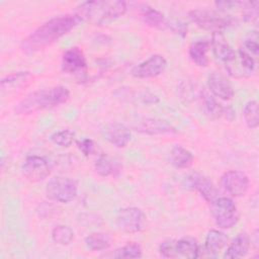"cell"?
<instances>
[{
    "mask_svg": "<svg viewBox=\"0 0 259 259\" xmlns=\"http://www.w3.org/2000/svg\"><path fill=\"white\" fill-rule=\"evenodd\" d=\"M47 196L56 202L69 203L77 197V182L66 176H55L51 178L46 186Z\"/></svg>",
    "mask_w": 259,
    "mask_h": 259,
    "instance_id": "cell-4",
    "label": "cell"
},
{
    "mask_svg": "<svg viewBox=\"0 0 259 259\" xmlns=\"http://www.w3.org/2000/svg\"><path fill=\"white\" fill-rule=\"evenodd\" d=\"M175 249L178 256L188 259H195L199 257V245L191 237H183L175 242Z\"/></svg>",
    "mask_w": 259,
    "mask_h": 259,
    "instance_id": "cell-24",
    "label": "cell"
},
{
    "mask_svg": "<svg viewBox=\"0 0 259 259\" xmlns=\"http://www.w3.org/2000/svg\"><path fill=\"white\" fill-rule=\"evenodd\" d=\"M126 10V2L121 0H93L80 3L74 15L79 21L100 25L121 17Z\"/></svg>",
    "mask_w": 259,
    "mask_h": 259,
    "instance_id": "cell-2",
    "label": "cell"
},
{
    "mask_svg": "<svg viewBox=\"0 0 259 259\" xmlns=\"http://www.w3.org/2000/svg\"><path fill=\"white\" fill-rule=\"evenodd\" d=\"M256 59L257 58L240 48L237 52L236 59L225 67L231 76L236 78H247L255 71Z\"/></svg>",
    "mask_w": 259,
    "mask_h": 259,
    "instance_id": "cell-9",
    "label": "cell"
},
{
    "mask_svg": "<svg viewBox=\"0 0 259 259\" xmlns=\"http://www.w3.org/2000/svg\"><path fill=\"white\" fill-rule=\"evenodd\" d=\"M116 227L128 234L141 233L147 229L148 221L145 212L136 206H126L119 209L115 217Z\"/></svg>",
    "mask_w": 259,
    "mask_h": 259,
    "instance_id": "cell-7",
    "label": "cell"
},
{
    "mask_svg": "<svg viewBox=\"0 0 259 259\" xmlns=\"http://www.w3.org/2000/svg\"><path fill=\"white\" fill-rule=\"evenodd\" d=\"M134 128L140 133L149 135H165V134H176V130L169 122L157 118L143 117L136 121Z\"/></svg>",
    "mask_w": 259,
    "mask_h": 259,
    "instance_id": "cell-16",
    "label": "cell"
},
{
    "mask_svg": "<svg viewBox=\"0 0 259 259\" xmlns=\"http://www.w3.org/2000/svg\"><path fill=\"white\" fill-rule=\"evenodd\" d=\"M70 91L65 86H53L50 88L38 89L27 94L20 100L14 111L16 114H31L40 110L51 109L68 101Z\"/></svg>",
    "mask_w": 259,
    "mask_h": 259,
    "instance_id": "cell-3",
    "label": "cell"
},
{
    "mask_svg": "<svg viewBox=\"0 0 259 259\" xmlns=\"http://www.w3.org/2000/svg\"><path fill=\"white\" fill-rule=\"evenodd\" d=\"M141 18L145 24L151 27H155L159 29H167L169 25V20L165 18L164 14L149 5H144L142 7Z\"/></svg>",
    "mask_w": 259,
    "mask_h": 259,
    "instance_id": "cell-21",
    "label": "cell"
},
{
    "mask_svg": "<svg viewBox=\"0 0 259 259\" xmlns=\"http://www.w3.org/2000/svg\"><path fill=\"white\" fill-rule=\"evenodd\" d=\"M210 48V42L207 39H199L193 42L188 51L189 57L193 63L199 67H206L208 65V58L206 56Z\"/></svg>",
    "mask_w": 259,
    "mask_h": 259,
    "instance_id": "cell-22",
    "label": "cell"
},
{
    "mask_svg": "<svg viewBox=\"0 0 259 259\" xmlns=\"http://www.w3.org/2000/svg\"><path fill=\"white\" fill-rule=\"evenodd\" d=\"M85 245L92 251H102L109 248L110 240L106 234L95 232L85 238Z\"/></svg>",
    "mask_w": 259,
    "mask_h": 259,
    "instance_id": "cell-26",
    "label": "cell"
},
{
    "mask_svg": "<svg viewBox=\"0 0 259 259\" xmlns=\"http://www.w3.org/2000/svg\"><path fill=\"white\" fill-rule=\"evenodd\" d=\"M207 87L212 96L222 100H230L234 96V90L229 80L219 72H212L207 77Z\"/></svg>",
    "mask_w": 259,
    "mask_h": 259,
    "instance_id": "cell-15",
    "label": "cell"
},
{
    "mask_svg": "<svg viewBox=\"0 0 259 259\" xmlns=\"http://www.w3.org/2000/svg\"><path fill=\"white\" fill-rule=\"evenodd\" d=\"M228 236L220 230H210L207 232L204 240V249L211 257H217L220 251L227 245Z\"/></svg>",
    "mask_w": 259,
    "mask_h": 259,
    "instance_id": "cell-20",
    "label": "cell"
},
{
    "mask_svg": "<svg viewBox=\"0 0 259 259\" xmlns=\"http://www.w3.org/2000/svg\"><path fill=\"white\" fill-rule=\"evenodd\" d=\"M77 147L85 156L92 155L95 152V143L91 139H83L82 141H79Z\"/></svg>",
    "mask_w": 259,
    "mask_h": 259,
    "instance_id": "cell-34",
    "label": "cell"
},
{
    "mask_svg": "<svg viewBox=\"0 0 259 259\" xmlns=\"http://www.w3.org/2000/svg\"><path fill=\"white\" fill-rule=\"evenodd\" d=\"M94 168L96 173L102 177H107L114 172V166L111 160L106 155H100L96 159L94 163Z\"/></svg>",
    "mask_w": 259,
    "mask_h": 259,
    "instance_id": "cell-31",
    "label": "cell"
},
{
    "mask_svg": "<svg viewBox=\"0 0 259 259\" xmlns=\"http://www.w3.org/2000/svg\"><path fill=\"white\" fill-rule=\"evenodd\" d=\"M105 139L116 148H124L131 141V131L120 122H112L104 128Z\"/></svg>",
    "mask_w": 259,
    "mask_h": 259,
    "instance_id": "cell-17",
    "label": "cell"
},
{
    "mask_svg": "<svg viewBox=\"0 0 259 259\" xmlns=\"http://www.w3.org/2000/svg\"><path fill=\"white\" fill-rule=\"evenodd\" d=\"M188 17L198 27L205 30H211L212 32L221 31L222 29L235 23L229 16L204 8L189 11Z\"/></svg>",
    "mask_w": 259,
    "mask_h": 259,
    "instance_id": "cell-6",
    "label": "cell"
},
{
    "mask_svg": "<svg viewBox=\"0 0 259 259\" xmlns=\"http://www.w3.org/2000/svg\"><path fill=\"white\" fill-rule=\"evenodd\" d=\"M143 256V250L141 245L135 242L127 243L121 248L115 250L113 257L115 258H141Z\"/></svg>",
    "mask_w": 259,
    "mask_h": 259,
    "instance_id": "cell-29",
    "label": "cell"
},
{
    "mask_svg": "<svg viewBox=\"0 0 259 259\" xmlns=\"http://www.w3.org/2000/svg\"><path fill=\"white\" fill-rule=\"evenodd\" d=\"M175 242L173 240H165L159 246L160 254L165 258H177V252L175 249Z\"/></svg>",
    "mask_w": 259,
    "mask_h": 259,
    "instance_id": "cell-33",
    "label": "cell"
},
{
    "mask_svg": "<svg viewBox=\"0 0 259 259\" xmlns=\"http://www.w3.org/2000/svg\"><path fill=\"white\" fill-rule=\"evenodd\" d=\"M210 212L215 225L224 230L233 228L239 221L237 206L229 197H215L210 201Z\"/></svg>",
    "mask_w": 259,
    "mask_h": 259,
    "instance_id": "cell-5",
    "label": "cell"
},
{
    "mask_svg": "<svg viewBox=\"0 0 259 259\" xmlns=\"http://www.w3.org/2000/svg\"><path fill=\"white\" fill-rule=\"evenodd\" d=\"M210 48L214 57L225 66L232 63L237 56V52L230 46L222 31H214L211 34Z\"/></svg>",
    "mask_w": 259,
    "mask_h": 259,
    "instance_id": "cell-13",
    "label": "cell"
},
{
    "mask_svg": "<svg viewBox=\"0 0 259 259\" xmlns=\"http://www.w3.org/2000/svg\"><path fill=\"white\" fill-rule=\"evenodd\" d=\"M243 50H245L247 53L252 55L253 57L257 58L259 54V44H258V35L256 31H253L246 39L244 40Z\"/></svg>",
    "mask_w": 259,
    "mask_h": 259,
    "instance_id": "cell-32",
    "label": "cell"
},
{
    "mask_svg": "<svg viewBox=\"0 0 259 259\" xmlns=\"http://www.w3.org/2000/svg\"><path fill=\"white\" fill-rule=\"evenodd\" d=\"M62 70L70 75H85L87 60L84 53L77 47L65 51L62 56Z\"/></svg>",
    "mask_w": 259,
    "mask_h": 259,
    "instance_id": "cell-12",
    "label": "cell"
},
{
    "mask_svg": "<svg viewBox=\"0 0 259 259\" xmlns=\"http://www.w3.org/2000/svg\"><path fill=\"white\" fill-rule=\"evenodd\" d=\"M74 239V231L66 225H59L52 231V240L57 245H69Z\"/></svg>",
    "mask_w": 259,
    "mask_h": 259,
    "instance_id": "cell-27",
    "label": "cell"
},
{
    "mask_svg": "<svg viewBox=\"0 0 259 259\" xmlns=\"http://www.w3.org/2000/svg\"><path fill=\"white\" fill-rule=\"evenodd\" d=\"M166 67L167 61L162 55H153L135 66L132 70V75L139 79L153 78L162 74Z\"/></svg>",
    "mask_w": 259,
    "mask_h": 259,
    "instance_id": "cell-11",
    "label": "cell"
},
{
    "mask_svg": "<svg viewBox=\"0 0 259 259\" xmlns=\"http://www.w3.org/2000/svg\"><path fill=\"white\" fill-rule=\"evenodd\" d=\"M170 162L178 169H187L193 163V155L181 145H175L170 152Z\"/></svg>",
    "mask_w": 259,
    "mask_h": 259,
    "instance_id": "cell-23",
    "label": "cell"
},
{
    "mask_svg": "<svg viewBox=\"0 0 259 259\" xmlns=\"http://www.w3.org/2000/svg\"><path fill=\"white\" fill-rule=\"evenodd\" d=\"M221 184L227 192L233 196H243L249 188L248 176L239 170H229L221 177Z\"/></svg>",
    "mask_w": 259,
    "mask_h": 259,
    "instance_id": "cell-10",
    "label": "cell"
},
{
    "mask_svg": "<svg viewBox=\"0 0 259 259\" xmlns=\"http://www.w3.org/2000/svg\"><path fill=\"white\" fill-rule=\"evenodd\" d=\"M188 186L195 189L207 202L212 201L218 196V189L214 184L200 174H193L188 178Z\"/></svg>",
    "mask_w": 259,
    "mask_h": 259,
    "instance_id": "cell-18",
    "label": "cell"
},
{
    "mask_svg": "<svg viewBox=\"0 0 259 259\" xmlns=\"http://www.w3.org/2000/svg\"><path fill=\"white\" fill-rule=\"evenodd\" d=\"M30 77L29 72L13 73L1 80L2 91H13L22 87Z\"/></svg>",
    "mask_w": 259,
    "mask_h": 259,
    "instance_id": "cell-25",
    "label": "cell"
},
{
    "mask_svg": "<svg viewBox=\"0 0 259 259\" xmlns=\"http://www.w3.org/2000/svg\"><path fill=\"white\" fill-rule=\"evenodd\" d=\"M75 133L69 128L55 132L51 135L50 140L57 146L62 148L70 147L74 141Z\"/></svg>",
    "mask_w": 259,
    "mask_h": 259,
    "instance_id": "cell-30",
    "label": "cell"
},
{
    "mask_svg": "<svg viewBox=\"0 0 259 259\" xmlns=\"http://www.w3.org/2000/svg\"><path fill=\"white\" fill-rule=\"evenodd\" d=\"M202 107L206 114H208L211 118L219 119L225 118L228 120H233L235 117V111L230 106H224L221 104L212 95L207 92L201 93Z\"/></svg>",
    "mask_w": 259,
    "mask_h": 259,
    "instance_id": "cell-14",
    "label": "cell"
},
{
    "mask_svg": "<svg viewBox=\"0 0 259 259\" xmlns=\"http://www.w3.org/2000/svg\"><path fill=\"white\" fill-rule=\"evenodd\" d=\"M250 249V238L246 233L238 234L228 246L224 258L238 259L245 257Z\"/></svg>",
    "mask_w": 259,
    "mask_h": 259,
    "instance_id": "cell-19",
    "label": "cell"
},
{
    "mask_svg": "<svg viewBox=\"0 0 259 259\" xmlns=\"http://www.w3.org/2000/svg\"><path fill=\"white\" fill-rule=\"evenodd\" d=\"M21 170L26 179L31 182H39L51 174V165L45 157L30 155L24 160Z\"/></svg>",
    "mask_w": 259,
    "mask_h": 259,
    "instance_id": "cell-8",
    "label": "cell"
},
{
    "mask_svg": "<svg viewBox=\"0 0 259 259\" xmlns=\"http://www.w3.org/2000/svg\"><path fill=\"white\" fill-rule=\"evenodd\" d=\"M244 120L248 127L256 128L259 124V110H258V103L256 100L248 101L243 110Z\"/></svg>",
    "mask_w": 259,
    "mask_h": 259,
    "instance_id": "cell-28",
    "label": "cell"
},
{
    "mask_svg": "<svg viewBox=\"0 0 259 259\" xmlns=\"http://www.w3.org/2000/svg\"><path fill=\"white\" fill-rule=\"evenodd\" d=\"M78 22L79 20L74 14L54 17L30 32L21 41L20 50L26 55L44 50L68 33Z\"/></svg>",
    "mask_w": 259,
    "mask_h": 259,
    "instance_id": "cell-1",
    "label": "cell"
}]
</instances>
